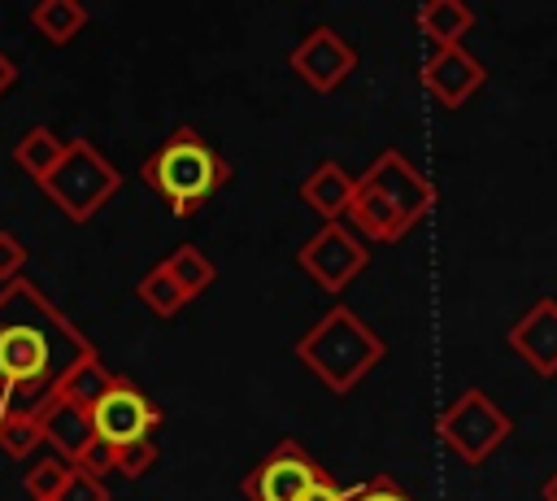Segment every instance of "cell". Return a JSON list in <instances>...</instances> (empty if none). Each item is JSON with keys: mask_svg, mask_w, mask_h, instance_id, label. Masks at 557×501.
Returning a JSON list of instances; mask_svg holds the SVG:
<instances>
[{"mask_svg": "<svg viewBox=\"0 0 557 501\" xmlns=\"http://www.w3.org/2000/svg\"><path fill=\"white\" fill-rule=\"evenodd\" d=\"M83 353H91V340L35 279L0 288V414H39Z\"/></svg>", "mask_w": 557, "mask_h": 501, "instance_id": "obj_1", "label": "cell"}, {"mask_svg": "<svg viewBox=\"0 0 557 501\" xmlns=\"http://www.w3.org/2000/svg\"><path fill=\"white\" fill-rule=\"evenodd\" d=\"M435 183L400 148H383L352 183L348 222L366 244H396L435 209Z\"/></svg>", "mask_w": 557, "mask_h": 501, "instance_id": "obj_2", "label": "cell"}, {"mask_svg": "<svg viewBox=\"0 0 557 501\" xmlns=\"http://www.w3.org/2000/svg\"><path fill=\"white\" fill-rule=\"evenodd\" d=\"M387 344L374 327H366L348 305H331L300 340H296V362L326 383L335 396L352 392L379 362H383Z\"/></svg>", "mask_w": 557, "mask_h": 501, "instance_id": "obj_3", "label": "cell"}, {"mask_svg": "<svg viewBox=\"0 0 557 501\" xmlns=\"http://www.w3.org/2000/svg\"><path fill=\"white\" fill-rule=\"evenodd\" d=\"M139 179L170 205L174 218H191L200 200L231 183V161L196 126H174L165 144L139 166Z\"/></svg>", "mask_w": 557, "mask_h": 501, "instance_id": "obj_4", "label": "cell"}, {"mask_svg": "<svg viewBox=\"0 0 557 501\" xmlns=\"http://www.w3.org/2000/svg\"><path fill=\"white\" fill-rule=\"evenodd\" d=\"M39 187H44V196H48L70 222H91V218L104 209V200L117 196L122 170H117L104 152H96L91 139H70V144H65V157L57 161V170H52Z\"/></svg>", "mask_w": 557, "mask_h": 501, "instance_id": "obj_5", "label": "cell"}, {"mask_svg": "<svg viewBox=\"0 0 557 501\" xmlns=\"http://www.w3.org/2000/svg\"><path fill=\"white\" fill-rule=\"evenodd\" d=\"M435 436L444 449H453L466 466H483L509 436H513V418L483 392V388H466L440 418H435Z\"/></svg>", "mask_w": 557, "mask_h": 501, "instance_id": "obj_6", "label": "cell"}, {"mask_svg": "<svg viewBox=\"0 0 557 501\" xmlns=\"http://www.w3.org/2000/svg\"><path fill=\"white\" fill-rule=\"evenodd\" d=\"M296 266L331 296H339L366 266H370V244L344 227V222H322L300 248H296Z\"/></svg>", "mask_w": 557, "mask_h": 501, "instance_id": "obj_7", "label": "cell"}, {"mask_svg": "<svg viewBox=\"0 0 557 501\" xmlns=\"http://www.w3.org/2000/svg\"><path fill=\"white\" fill-rule=\"evenodd\" d=\"M91 427H96V440H104L117 453L126 444L152 440V431L161 427V410L135 379L113 375V388L91 405Z\"/></svg>", "mask_w": 557, "mask_h": 501, "instance_id": "obj_8", "label": "cell"}, {"mask_svg": "<svg viewBox=\"0 0 557 501\" xmlns=\"http://www.w3.org/2000/svg\"><path fill=\"white\" fill-rule=\"evenodd\" d=\"M318 479H326V471L296 444V440H278L244 479L239 492L248 501H300Z\"/></svg>", "mask_w": 557, "mask_h": 501, "instance_id": "obj_9", "label": "cell"}, {"mask_svg": "<svg viewBox=\"0 0 557 501\" xmlns=\"http://www.w3.org/2000/svg\"><path fill=\"white\" fill-rule=\"evenodd\" d=\"M287 65H292V74H296L305 87H313L318 96H326V91H335V87L357 70V52H352V44H348L335 26H313V30L287 52Z\"/></svg>", "mask_w": 557, "mask_h": 501, "instance_id": "obj_10", "label": "cell"}, {"mask_svg": "<svg viewBox=\"0 0 557 501\" xmlns=\"http://www.w3.org/2000/svg\"><path fill=\"white\" fill-rule=\"evenodd\" d=\"M418 78H422L426 96H435V105L461 109L487 83V70L470 48H431V57L422 61Z\"/></svg>", "mask_w": 557, "mask_h": 501, "instance_id": "obj_11", "label": "cell"}, {"mask_svg": "<svg viewBox=\"0 0 557 501\" xmlns=\"http://www.w3.org/2000/svg\"><path fill=\"white\" fill-rule=\"evenodd\" d=\"M509 349L540 375V379H553L557 375V301L553 296H540L513 327H509Z\"/></svg>", "mask_w": 557, "mask_h": 501, "instance_id": "obj_12", "label": "cell"}, {"mask_svg": "<svg viewBox=\"0 0 557 501\" xmlns=\"http://www.w3.org/2000/svg\"><path fill=\"white\" fill-rule=\"evenodd\" d=\"M352 183H357V174H348L339 161H318L300 183V200L322 222H339L348 213V205H352Z\"/></svg>", "mask_w": 557, "mask_h": 501, "instance_id": "obj_13", "label": "cell"}, {"mask_svg": "<svg viewBox=\"0 0 557 501\" xmlns=\"http://www.w3.org/2000/svg\"><path fill=\"white\" fill-rule=\"evenodd\" d=\"M39 423H44V444H52L57 453H65L70 462L96 440L91 414L78 410V405H65V401H48V405L39 410Z\"/></svg>", "mask_w": 557, "mask_h": 501, "instance_id": "obj_14", "label": "cell"}, {"mask_svg": "<svg viewBox=\"0 0 557 501\" xmlns=\"http://www.w3.org/2000/svg\"><path fill=\"white\" fill-rule=\"evenodd\" d=\"M413 22L431 39V48H461V39L474 30V9L461 0H426Z\"/></svg>", "mask_w": 557, "mask_h": 501, "instance_id": "obj_15", "label": "cell"}, {"mask_svg": "<svg viewBox=\"0 0 557 501\" xmlns=\"http://www.w3.org/2000/svg\"><path fill=\"white\" fill-rule=\"evenodd\" d=\"M109 388H113V370H104L100 353L91 349V353H83V357L61 375V383L52 388V401H65V405H78V410L91 414V405H96Z\"/></svg>", "mask_w": 557, "mask_h": 501, "instance_id": "obj_16", "label": "cell"}, {"mask_svg": "<svg viewBox=\"0 0 557 501\" xmlns=\"http://www.w3.org/2000/svg\"><path fill=\"white\" fill-rule=\"evenodd\" d=\"M65 144H70V139H61L52 126H30V131L13 144V161H17L35 183H44V179L57 170V161L65 157Z\"/></svg>", "mask_w": 557, "mask_h": 501, "instance_id": "obj_17", "label": "cell"}, {"mask_svg": "<svg viewBox=\"0 0 557 501\" xmlns=\"http://www.w3.org/2000/svg\"><path fill=\"white\" fill-rule=\"evenodd\" d=\"M87 9L78 4V0H39L35 9H30V26L48 39V44H70L83 26H87Z\"/></svg>", "mask_w": 557, "mask_h": 501, "instance_id": "obj_18", "label": "cell"}, {"mask_svg": "<svg viewBox=\"0 0 557 501\" xmlns=\"http://www.w3.org/2000/svg\"><path fill=\"white\" fill-rule=\"evenodd\" d=\"M161 266H165V270H170V279L187 292V301H196V296L218 279V266H213L196 244H178Z\"/></svg>", "mask_w": 557, "mask_h": 501, "instance_id": "obj_19", "label": "cell"}, {"mask_svg": "<svg viewBox=\"0 0 557 501\" xmlns=\"http://www.w3.org/2000/svg\"><path fill=\"white\" fill-rule=\"evenodd\" d=\"M135 296H139V305L148 309V314H157V318H174V314H183V305H187V292L170 279V270L157 261L152 270H144V279L135 283Z\"/></svg>", "mask_w": 557, "mask_h": 501, "instance_id": "obj_20", "label": "cell"}, {"mask_svg": "<svg viewBox=\"0 0 557 501\" xmlns=\"http://www.w3.org/2000/svg\"><path fill=\"white\" fill-rule=\"evenodd\" d=\"M39 444H44V423H39V414H22V410L0 414V453H4V457L22 462V457H30Z\"/></svg>", "mask_w": 557, "mask_h": 501, "instance_id": "obj_21", "label": "cell"}, {"mask_svg": "<svg viewBox=\"0 0 557 501\" xmlns=\"http://www.w3.org/2000/svg\"><path fill=\"white\" fill-rule=\"evenodd\" d=\"M65 479H70V466H65L61 457H44V462H35V466L26 471L22 488H26L30 501H52V497L61 492Z\"/></svg>", "mask_w": 557, "mask_h": 501, "instance_id": "obj_22", "label": "cell"}, {"mask_svg": "<svg viewBox=\"0 0 557 501\" xmlns=\"http://www.w3.org/2000/svg\"><path fill=\"white\" fill-rule=\"evenodd\" d=\"M152 462H157V444H152V440H144V444H126V449L113 453V471L126 475V479H139L144 471H152Z\"/></svg>", "mask_w": 557, "mask_h": 501, "instance_id": "obj_23", "label": "cell"}, {"mask_svg": "<svg viewBox=\"0 0 557 501\" xmlns=\"http://www.w3.org/2000/svg\"><path fill=\"white\" fill-rule=\"evenodd\" d=\"M52 501H109V488H104V479H91L70 466V479L61 484V492Z\"/></svg>", "mask_w": 557, "mask_h": 501, "instance_id": "obj_24", "label": "cell"}, {"mask_svg": "<svg viewBox=\"0 0 557 501\" xmlns=\"http://www.w3.org/2000/svg\"><path fill=\"white\" fill-rule=\"evenodd\" d=\"M348 501H413V497H409L392 475H374V479L348 488Z\"/></svg>", "mask_w": 557, "mask_h": 501, "instance_id": "obj_25", "label": "cell"}, {"mask_svg": "<svg viewBox=\"0 0 557 501\" xmlns=\"http://www.w3.org/2000/svg\"><path fill=\"white\" fill-rule=\"evenodd\" d=\"M22 266H26V244L13 231H0V288L22 279Z\"/></svg>", "mask_w": 557, "mask_h": 501, "instance_id": "obj_26", "label": "cell"}, {"mask_svg": "<svg viewBox=\"0 0 557 501\" xmlns=\"http://www.w3.org/2000/svg\"><path fill=\"white\" fill-rule=\"evenodd\" d=\"M74 471H83V475H91V479H104L109 471H113V449L104 444V440H91L74 462H70Z\"/></svg>", "mask_w": 557, "mask_h": 501, "instance_id": "obj_27", "label": "cell"}, {"mask_svg": "<svg viewBox=\"0 0 557 501\" xmlns=\"http://www.w3.org/2000/svg\"><path fill=\"white\" fill-rule=\"evenodd\" d=\"M300 501H348V488H339V484L326 475V479H318Z\"/></svg>", "mask_w": 557, "mask_h": 501, "instance_id": "obj_28", "label": "cell"}, {"mask_svg": "<svg viewBox=\"0 0 557 501\" xmlns=\"http://www.w3.org/2000/svg\"><path fill=\"white\" fill-rule=\"evenodd\" d=\"M13 83H17V61H13L9 52H0V96H4Z\"/></svg>", "mask_w": 557, "mask_h": 501, "instance_id": "obj_29", "label": "cell"}, {"mask_svg": "<svg viewBox=\"0 0 557 501\" xmlns=\"http://www.w3.org/2000/svg\"><path fill=\"white\" fill-rule=\"evenodd\" d=\"M544 501H557V471L544 479Z\"/></svg>", "mask_w": 557, "mask_h": 501, "instance_id": "obj_30", "label": "cell"}]
</instances>
